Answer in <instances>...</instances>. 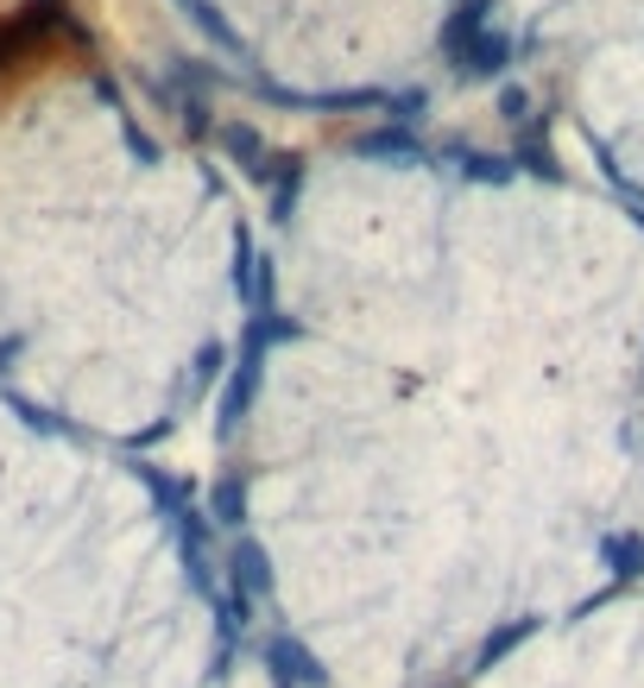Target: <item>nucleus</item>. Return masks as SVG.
<instances>
[{
  "label": "nucleus",
  "mask_w": 644,
  "mask_h": 688,
  "mask_svg": "<svg viewBox=\"0 0 644 688\" xmlns=\"http://www.w3.org/2000/svg\"><path fill=\"white\" fill-rule=\"evenodd\" d=\"M52 52H70V26H64L57 13H38V7H32L26 20L0 26V89L13 77H26V70H38Z\"/></svg>",
  "instance_id": "obj_1"
}]
</instances>
